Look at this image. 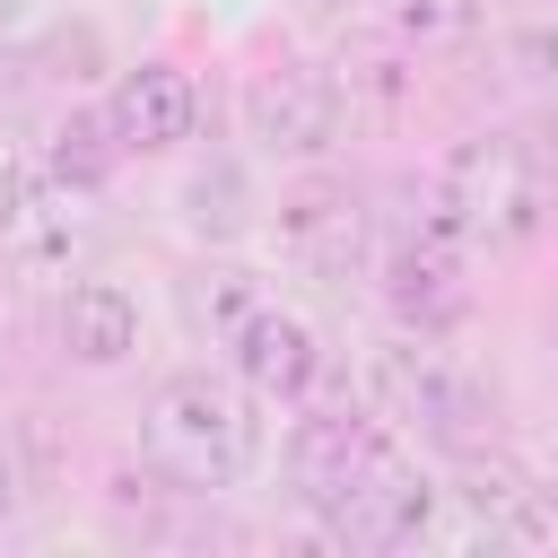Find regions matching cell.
I'll use <instances>...</instances> for the list:
<instances>
[{"label": "cell", "mask_w": 558, "mask_h": 558, "mask_svg": "<svg viewBox=\"0 0 558 558\" xmlns=\"http://www.w3.org/2000/svg\"><path fill=\"white\" fill-rule=\"evenodd\" d=\"M52 340H61V357H78V366H122V357L140 349V296H131L122 279L78 270V279H61Z\"/></svg>", "instance_id": "obj_11"}, {"label": "cell", "mask_w": 558, "mask_h": 558, "mask_svg": "<svg viewBox=\"0 0 558 558\" xmlns=\"http://www.w3.org/2000/svg\"><path fill=\"white\" fill-rule=\"evenodd\" d=\"M270 235H279V262H296L305 279H357V270H375L366 192L349 174H331V166H296V183H279Z\"/></svg>", "instance_id": "obj_5"}, {"label": "cell", "mask_w": 558, "mask_h": 558, "mask_svg": "<svg viewBox=\"0 0 558 558\" xmlns=\"http://www.w3.org/2000/svg\"><path fill=\"white\" fill-rule=\"evenodd\" d=\"M96 192H70L61 174H44L17 209H9V227H0V253L17 262V270H35V279H70L78 270V253L96 244V209H87Z\"/></svg>", "instance_id": "obj_10"}, {"label": "cell", "mask_w": 558, "mask_h": 558, "mask_svg": "<svg viewBox=\"0 0 558 558\" xmlns=\"http://www.w3.org/2000/svg\"><path fill=\"white\" fill-rule=\"evenodd\" d=\"M532 480H541V497H549V506H558V445H549V453H541V471H532Z\"/></svg>", "instance_id": "obj_18"}, {"label": "cell", "mask_w": 558, "mask_h": 558, "mask_svg": "<svg viewBox=\"0 0 558 558\" xmlns=\"http://www.w3.org/2000/svg\"><path fill=\"white\" fill-rule=\"evenodd\" d=\"M105 113H113V140L131 157H174V148L201 140V78L183 61H131L113 78Z\"/></svg>", "instance_id": "obj_8"}, {"label": "cell", "mask_w": 558, "mask_h": 558, "mask_svg": "<svg viewBox=\"0 0 558 558\" xmlns=\"http://www.w3.org/2000/svg\"><path fill=\"white\" fill-rule=\"evenodd\" d=\"M244 140L279 166H323L340 148V122H349V96H340V70L323 61H270L244 78Z\"/></svg>", "instance_id": "obj_6"}, {"label": "cell", "mask_w": 558, "mask_h": 558, "mask_svg": "<svg viewBox=\"0 0 558 558\" xmlns=\"http://www.w3.org/2000/svg\"><path fill=\"white\" fill-rule=\"evenodd\" d=\"M427 218L445 235H462L471 253H506L523 244L541 218H549V174H541V148L523 131H471L436 157V183H427Z\"/></svg>", "instance_id": "obj_3"}, {"label": "cell", "mask_w": 558, "mask_h": 558, "mask_svg": "<svg viewBox=\"0 0 558 558\" xmlns=\"http://www.w3.org/2000/svg\"><path fill=\"white\" fill-rule=\"evenodd\" d=\"M357 384H366V401H375L410 445L471 453V445L488 436V392H480V375H471L436 331H401V323H392V331L366 349Z\"/></svg>", "instance_id": "obj_4"}, {"label": "cell", "mask_w": 558, "mask_h": 558, "mask_svg": "<svg viewBox=\"0 0 558 558\" xmlns=\"http://www.w3.org/2000/svg\"><path fill=\"white\" fill-rule=\"evenodd\" d=\"M122 157H131V148L113 140V113H105V105H96V113L70 105V113L52 122V140H44V174H61L70 192H105Z\"/></svg>", "instance_id": "obj_14"}, {"label": "cell", "mask_w": 558, "mask_h": 558, "mask_svg": "<svg viewBox=\"0 0 558 558\" xmlns=\"http://www.w3.org/2000/svg\"><path fill=\"white\" fill-rule=\"evenodd\" d=\"M26 497H35V471H26V453H17V436H0V532L26 514Z\"/></svg>", "instance_id": "obj_17"}, {"label": "cell", "mask_w": 558, "mask_h": 558, "mask_svg": "<svg viewBox=\"0 0 558 558\" xmlns=\"http://www.w3.org/2000/svg\"><path fill=\"white\" fill-rule=\"evenodd\" d=\"M314 17H349V9H366V0H305Z\"/></svg>", "instance_id": "obj_20"}, {"label": "cell", "mask_w": 558, "mask_h": 558, "mask_svg": "<svg viewBox=\"0 0 558 558\" xmlns=\"http://www.w3.org/2000/svg\"><path fill=\"white\" fill-rule=\"evenodd\" d=\"M26 17H35V0H0V35H17Z\"/></svg>", "instance_id": "obj_19"}, {"label": "cell", "mask_w": 558, "mask_h": 558, "mask_svg": "<svg viewBox=\"0 0 558 558\" xmlns=\"http://www.w3.org/2000/svg\"><path fill=\"white\" fill-rule=\"evenodd\" d=\"M366 9L401 52H445L480 26V0H366Z\"/></svg>", "instance_id": "obj_15"}, {"label": "cell", "mask_w": 558, "mask_h": 558, "mask_svg": "<svg viewBox=\"0 0 558 558\" xmlns=\"http://www.w3.org/2000/svg\"><path fill=\"white\" fill-rule=\"evenodd\" d=\"M35 183H44V148H35V140H17V122L0 113V227H9V209H17Z\"/></svg>", "instance_id": "obj_16"}, {"label": "cell", "mask_w": 558, "mask_h": 558, "mask_svg": "<svg viewBox=\"0 0 558 558\" xmlns=\"http://www.w3.org/2000/svg\"><path fill=\"white\" fill-rule=\"evenodd\" d=\"M0 96H9V61H0Z\"/></svg>", "instance_id": "obj_21"}, {"label": "cell", "mask_w": 558, "mask_h": 558, "mask_svg": "<svg viewBox=\"0 0 558 558\" xmlns=\"http://www.w3.org/2000/svg\"><path fill=\"white\" fill-rule=\"evenodd\" d=\"M174 209H183V227H192L201 244H235V235L253 227V209H262V192H253V174H244V157H201V166L183 174V192H174Z\"/></svg>", "instance_id": "obj_13"}, {"label": "cell", "mask_w": 558, "mask_h": 558, "mask_svg": "<svg viewBox=\"0 0 558 558\" xmlns=\"http://www.w3.org/2000/svg\"><path fill=\"white\" fill-rule=\"evenodd\" d=\"M375 296H384V314H392L401 331H436V340H445V331L471 314V244L445 235L436 218L401 227V235L375 253Z\"/></svg>", "instance_id": "obj_7"}, {"label": "cell", "mask_w": 558, "mask_h": 558, "mask_svg": "<svg viewBox=\"0 0 558 558\" xmlns=\"http://www.w3.org/2000/svg\"><path fill=\"white\" fill-rule=\"evenodd\" d=\"M262 392L227 366H174L157 375L148 410H140V453L174 480V497H218L235 480H253L262 462Z\"/></svg>", "instance_id": "obj_1"}, {"label": "cell", "mask_w": 558, "mask_h": 558, "mask_svg": "<svg viewBox=\"0 0 558 558\" xmlns=\"http://www.w3.org/2000/svg\"><path fill=\"white\" fill-rule=\"evenodd\" d=\"M227 366H235L270 410H296V401L331 375V349H323V331H314L296 305H262V314L227 340Z\"/></svg>", "instance_id": "obj_9"}, {"label": "cell", "mask_w": 558, "mask_h": 558, "mask_svg": "<svg viewBox=\"0 0 558 558\" xmlns=\"http://www.w3.org/2000/svg\"><path fill=\"white\" fill-rule=\"evenodd\" d=\"M262 305H270V288H262V270H253V262L209 253V262H192V270H183V323H192L209 349H227Z\"/></svg>", "instance_id": "obj_12"}, {"label": "cell", "mask_w": 558, "mask_h": 558, "mask_svg": "<svg viewBox=\"0 0 558 558\" xmlns=\"http://www.w3.org/2000/svg\"><path fill=\"white\" fill-rule=\"evenodd\" d=\"M392 462H401V427L366 401V384L349 392V375L331 366V375L296 401V418H288V488H296V506H305L323 532H340L349 506H357Z\"/></svg>", "instance_id": "obj_2"}]
</instances>
